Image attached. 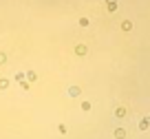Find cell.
<instances>
[{
  "instance_id": "1",
  "label": "cell",
  "mask_w": 150,
  "mask_h": 139,
  "mask_svg": "<svg viewBox=\"0 0 150 139\" xmlns=\"http://www.w3.org/2000/svg\"><path fill=\"white\" fill-rule=\"evenodd\" d=\"M148 126H150V117H144V119L139 122V128H141V130H146Z\"/></svg>"
},
{
  "instance_id": "2",
  "label": "cell",
  "mask_w": 150,
  "mask_h": 139,
  "mask_svg": "<svg viewBox=\"0 0 150 139\" xmlns=\"http://www.w3.org/2000/svg\"><path fill=\"white\" fill-rule=\"evenodd\" d=\"M115 137L117 139H124V137H126V130H124V128H117V130H115Z\"/></svg>"
},
{
  "instance_id": "6",
  "label": "cell",
  "mask_w": 150,
  "mask_h": 139,
  "mask_svg": "<svg viewBox=\"0 0 150 139\" xmlns=\"http://www.w3.org/2000/svg\"><path fill=\"white\" fill-rule=\"evenodd\" d=\"M7 86H9V82L7 80H0V88H7Z\"/></svg>"
},
{
  "instance_id": "7",
  "label": "cell",
  "mask_w": 150,
  "mask_h": 139,
  "mask_svg": "<svg viewBox=\"0 0 150 139\" xmlns=\"http://www.w3.org/2000/svg\"><path fill=\"white\" fill-rule=\"evenodd\" d=\"M2 62H7V55H2V53H0V64H2Z\"/></svg>"
},
{
  "instance_id": "4",
  "label": "cell",
  "mask_w": 150,
  "mask_h": 139,
  "mask_svg": "<svg viewBox=\"0 0 150 139\" xmlns=\"http://www.w3.org/2000/svg\"><path fill=\"white\" fill-rule=\"evenodd\" d=\"M122 29H124V31H130V29H133V22H128V20H126V22L122 24Z\"/></svg>"
},
{
  "instance_id": "5",
  "label": "cell",
  "mask_w": 150,
  "mask_h": 139,
  "mask_svg": "<svg viewBox=\"0 0 150 139\" xmlns=\"http://www.w3.org/2000/svg\"><path fill=\"white\" fill-rule=\"evenodd\" d=\"M75 51H77L79 55H84V53H86V46H84V44H79V46H77V49H75Z\"/></svg>"
},
{
  "instance_id": "3",
  "label": "cell",
  "mask_w": 150,
  "mask_h": 139,
  "mask_svg": "<svg viewBox=\"0 0 150 139\" xmlns=\"http://www.w3.org/2000/svg\"><path fill=\"white\" fill-rule=\"evenodd\" d=\"M68 95H73V97H77V95H79V88H77V86H71V88H68Z\"/></svg>"
}]
</instances>
